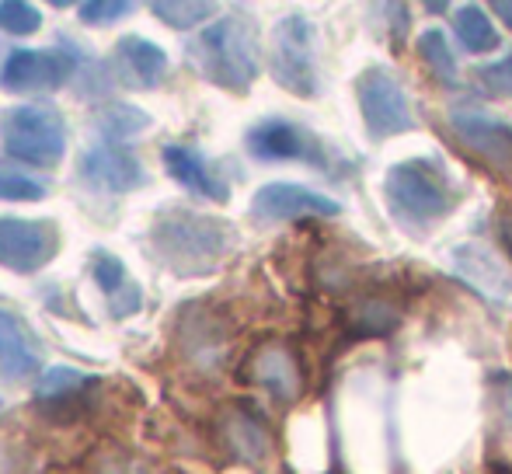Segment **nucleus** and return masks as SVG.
<instances>
[{
	"label": "nucleus",
	"instance_id": "obj_1",
	"mask_svg": "<svg viewBox=\"0 0 512 474\" xmlns=\"http://www.w3.org/2000/svg\"><path fill=\"white\" fill-rule=\"evenodd\" d=\"M384 199L391 217L411 234L432 231L457 206L450 178L429 157H408V161L391 164L384 178Z\"/></svg>",
	"mask_w": 512,
	"mask_h": 474
},
{
	"label": "nucleus",
	"instance_id": "obj_2",
	"mask_svg": "<svg viewBox=\"0 0 512 474\" xmlns=\"http://www.w3.org/2000/svg\"><path fill=\"white\" fill-rule=\"evenodd\" d=\"M157 251L182 276H203L227 258L234 231L223 220L203 217V213H168L157 220Z\"/></svg>",
	"mask_w": 512,
	"mask_h": 474
},
{
	"label": "nucleus",
	"instance_id": "obj_3",
	"mask_svg": "<svg viewBox=\"0 0 512 474\" xmlns=\"http://www.w3.org/2000/svg\"><path fill=\"white\" fill-rule=\"evenodd\" d=\"M199 60L209 81L230 91H248L258 74V53L251 28L237 18H223L199 39Z\"/></svg>",
	"mask_w": 512,
	"mask_h": 474
},
{
	"label": "nucleus",
	"instance_id": "obj_4",
	"mask_svg": "<svg viewBox=\"0 0 512 474\" xmlns=\"http://www.w3.org/2000/svg\"><path fill=\"white\" fill-rule=\"evenodd\" d=\"M272 77L300 98H314L321 91L317 28L310 25L304 14H290L272 32Z\"/></svg>",
	"mask_w": 512,
	"mask_h": 474
},
{
	"label": "nucleus",
	"instance_id": "obj_5",
	"mask_svg": "<svg viewBox=\"0 0 512 474\" xmlns=\"http://www.w3.org/2000/svg\"><path fill=\"white\" fill-rule=\"evenodd\" d=\"M359 112H363L366 133L373 140H391V136L411 133L415 129V112H411L408 91L387 67L373 63L356 81Z\"/></svg>",
	"mask_w": 512,
	"mask_h": 474
},
{
	"label": "nucleus",
	"instance_id": "obj_6",
	"mask_svg": "<svg viewBox=\"0 0 512 474\" xmlns=\"http://www.w3.org/2000/svg\"><path fill=\"white\" fill-rule=\"evenodd\" d=\"M4 147L28 164H56L67 147L63 122L46 109H18L4 119Z\"/></svg>",
	"mask_w": 512,
	"mask_h": 474
},
{
	"label": "nucleus",
	"instance_id": "obj_7",
	"mask_svg": "<svg viewBox=\"0 0 512 474\" xmlns=\"http://www.w3.org/2000/svg\"><path fill=\"white\" fill-rule=\"evenodd\" d=\"M450 269L457 279H464L481 297L506 304L512 300V265L499 251H492L481 241H460L450 248Z\"/></svg>",
	"mask_w": 512,
	"mask_h": 474
},
{
	"label": "nucleus",
	"instance_id": "obj_8",
	"mask_svg": "<svg viewBox=\"0 0 512 474\" xmlns=\"http://www.w3.org/2000/svg\"><path fill=\"white\" fill-rule=\"evenodd\" d=\"M342 206L324 192H314L297 182H272L255 192L251 213L265 224H279V220H304V217H338Z\"/></svg>",
	"mask_w": 512,
	"mask_h": 474
},
{
	"label": "nucleus",
	"instance_id": "obj_9",
	"mask_svg": "<svg viewBox=\"0 0 512 474\" xmlns=\"http://www.w3.org/2000/svg\"><path fill=\"white\" fill-rule=\"evenodd\" d=\"M450 126L478 157H485L495 171L512 175V126L481 109H453Z\"/></svg>",
	"mask_w": 512,
	"mask_h": 474
},
{
	"label": "nucleus",
	"instance_id": "obj_10",
	"mask_svg": "<svg viewBox=\"0 0 512 474\" xmlns=\"http://www.w3.org/2000/svg\"><path fill=\"white\" fill-rule=\"evenodd\" d=\"M56 255V231L39 220L0 217V265L14 272H35Z\"/></svg>",
	"mask_w": 512,
	"mask_h": 474
},
{
	"label": "nucleus",
	"instance_id": "obj_11",
	"mask_svg": "<svg viewBox=\"0 0 512 474\" xmlns=\"http://www.w3.org/2000/svg\"><path fill=\"white\" fill-rule=\"evenodd\" d=\"M248 150L258 161H310V164H328L324 161V147L300 129L297 122L286 119H265L248 133Z\"/></svg>",
	"mask_w": 512,
	"mask_h": 474
},
{
	"label": "nucleus",
	"instance_id": "obj_12",
	"mask_svg": "<svg viewBox=\"0 0 512 474\" xmlns=\"http://www.w3.org/2000/svg\"><path fill=\"white\" fill-rule=\"evenodd\" d=\"M164 164H168V171L189 192L213 199V203H227L230 189L220 182V178L213 175V171H209V164L196 154V150H189V147H168V150H164Z\"/></svg>",
	"mask_w": 512,
	"mask_h": 474
},
{
	"label": "nucleus",
	"instance_id": "obj_13",
	"mask_svg": "<svg viewBox=\"0 0 512 474\" xmlns=\"http://www.w3.org/2000/svg\"><path fill=\"white\" fill-rule=\"evenodd\" d=\"M39 366L32 339H28L25 325L14 314L0 311V370L7 380H28Z\"/></svg>",
	"mask_w": 512,
	"mask_h": 474
},
{
	"label": "nucleus",
	"instance_id": "obj_14",
	"mask_svg": "<svg viewBox=\"0 0 512 474\" xmlns=\"http://www.w3.org/2000/svg\"><path fill=\"white\" fill-rule=\"evenodd\" d=\"M84 175H88L95 185L112 189V192H126V189H133V185L143 182L140 164H136L129 154H122V150H108V147L88 154V161H84Z\"/></svg>",
	"mask_w": 512,
	"mask_h": 474
},
{
	"label": "nucleus",
	"instance_id": "obj_15",
	"mask_svg": "<svg viewBox=\"0 0 512 474\" xmlns=\"http://www.w3.org/2000/svg\"><path fill=\"white\" fill-rule=\"evenodd\" d=\"M60 77H67V63H60L56 56H46V53H18L11 56L4 70V84L14 91L21 88H49L56 84Z\"/></svg>",
	"mask_w": 512,
	"mask_h": 474
},
{
	"label": "nucleus",
	"instance_id": "obj_16",
	"mask_svg": "<svg viewBox=\"0 0 512 474\" xmlns=\"http://www.w3.org/2000/svg\"><path fill=\"white\" fill-rule=\"evenodd\" d=\"M453 32H457V39L464 42L467 53H478V56L499 49V42H502L495 21L488 18L478 4H464L453 11Z\"/></svg>",
	"mask_w": 512,
	"mask_h": 474
},
{
	"label": "nucleus",
	"instance_id": "obj_17",
	"mask_svg": "<svg viewBox=\"0 0 512 474\" xmlns=\"http://www.w3.org/2000/svg\"><path fill=\"white\" fill-rule=\"evenodd\" d=\"M418 53H422L425 67L446 84V88H457V56H453L450 42L439 28H425L418 35Z\"/></svg>",
	"mask_w": 512,
	"mask_h": 474
},
{
	"label": "nucleus",
	"instance_id": "obj_18",
	"mask_svg": "<svg viewBox=\"0 0 512 474\" xmlns=\"http://www.w3.org/2000/svg\"><path fill=\"white\" fill-rule=\"evenodd\" d=\"M227 436L230 447L237 450V457H244L248 464H258L269 457V433L255 419H248V415H230Z\"/></svg>",
	"mask_w": 512,
	"mask_h": 474
},
{
	"label": "nucleus",
	"instance_id": "obj_19",
	"mask_svg": "<svg viewBox=\"0 0 512 474\" xmlns=\"http://www.w3.org/2000/svg\"><path fill=\"white\" fill-rule=\"evenodd\" d=\"M258 380H262L269 391H276L279 398H293L297 394V373L293 363L283 353H265L258 363Z\"/></svg>",
	"mask_w": 512,
	"mask_h": 474
},
{
	"label": "nucleus",
	"instance_id": "obj_20",
	"mask_svg": "<svg viewBox=\"0 0 512 474\" xmlns=\"http://www.w3.org/2000/svg\"><path fill=\"white\" fill-rule=\"evenodd\" d=\"M157 14H161L164 21H171V25H196V21H203L209 11H213V0H154Z\"/></svg>",
	"mask_w": 512,
	"mask_h": 474
},
{
	"label": "nucleus",
	"instance_id": "obj_21",
	"mask_svg": "<svg viewBox=\"0 0 512 474\" xmlns=\"http://www.w3.org/2000/svg\"><path fill=\"white\" fill-rule=\"evenodd\" d=\"M81 384H84V373L70 370V366H53L49 373H42L35 391H39V398H60L67 391H77Z\"/></svg>",
	"mask_w": 512,
	"mask_h": 474
},
{
	"label": "nucleus",
	"instance_id": "obj_22",
	"mask_svg": "<svg viewBox=\"0 0 512 474\" xmlns=\"http://www.w3.org/2000/svg\"><path fill=\"white\" fill-rule=\"evenodd\" d=\"M42 196H46V185L42 182L21 175V171L0 168V199H42Z\"/></svg>",
	"mask_w": 512,
	"mask_h": 474
},
{
	"label": "nucleus",
	"instance_id": "obj_23",
	"mask_svg": "<svg viewBox=\"0 0 512 474\" xmlns=\"http://www.w3.org/2000/svg\"><path fill=\"white\" fill-rule=\"evenodd\" d=\"M0 25L7 32H32V28H39V14L25 0H4L0 4Z\"/></svg>",
	"mask_w": 512,
	"mask_h": 474
},
{
	"label": "nucleus",
	"instance_id": "obj_24",
	"mask_svg": "<svg viewBox=\"0 0 512 474\" xmlns=\"http://www.w3.org/2000/svg\"><path fill=\"white\" fill-rule=\"evenodd\" d=\"M478 77L492 95L512 98V53L502 56V60H495V63H488V67H481Z\"/></svg>",
	"mask_w": 512,
	"mask_h": 474
},
{
	"label": "nucleus",
	"instance_id": "obj_25",
	"mask_svg": "<svg viewBox=\"0 0 512 474\" xmlns=\"http://www.w3.org/2000/svg\"><path fill=\"white\" fill-rule=\"evenodd\" d=\"M98 7H88L84 11V18L88 21H102V18H115V14L122 11V0H95Z\"/></svg>",
	"mask_w": 512,
	"mask_h": 474
},
{
	"label": "nucleus",
	"instance_id": "obj_26",
	"mask_svg": "<svg viewBox=\"0 0 512 474\" xmlns=\"http://www.w3.org/2000/svg\"><path fill=\"white\" fill-rule=\"evenodd\" d=\"M492 4H495V14L512 28V0H492Z\"/></svg>",
	"mask_w": 512,
	"mask_h": 474
},
{
	"label": "nucleus",
	"instance_id": "obj_27",
	"mask_svg": "<svg viewBox=\"0 0 512 474\" xmlns=\"http://www.w3.org/2000/svg\"><path fill=\"white\" fill-rule=\"evenodd\" d=\"M425 7H429L432 14H439V11H446V4H450V0H422Z\"/></svg>",
	"mask_w": 512,
	"mask_h": 474
},
{
	"label": "nucleus",
	"instance_id": "obj_28",
	"mask_svg": "<svg viewBox=\"0 0 512 474\" xmlns=\"http://www.w3.org/2000/svg\"><path fill=\"white\" fill-rule=\"evenodd\" d=\"M56 4H60V7H63V4H70V0H56Z\"/></svg>",
	"mask_w": 512,
	"mask_h": 474
}]
</instances>
